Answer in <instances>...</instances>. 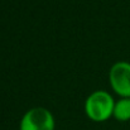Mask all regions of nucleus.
I'll use <instances>...</instances> for the list:
<instances>
[{
  "mask_svg": "<svg viewBox=\"0 0 130 130\" xmlns=\"http://www.w3.org/2000/svg\"><path fill=\"white\" fill-rule=\"evenodd\" d=\"M115 102L116 101L110 92L96 90L87 96L84 107L90 120L95 123H104L112 118Z\"/></svg>",
  "mask_w": 130,
  "mask_h": 130,
  "instance_id": "obj_1",
  "label": "nucleus"
},
{
  "mask_svg": "<svg viewBox=\"0 0 130 130\" xmlns=\"http://www.w3.org/2000/svg\"><path fill=\"white\" fill-rule=\"evenodd\" d=\"M53 114L45 107L29 109L22 118L19 130H54Z\"/></svg>",
  "mask_w": 130,
  "mask_h": 130,
  "instance_id": "obj_2",
  "label": "nucleus"
},
{
  "mask_svg": "<svg viewBox=\"0 0 130 130\" xmlns=\"http://www.w3.org/2000/svg\"><path fill=\"white\" fill-rule=\"evenodd\" d=\"M109 82L120 97H130V62L119 61L109 71Z\"/></svg>",
  "mask_w": 130,
  "mask_h": 130,
  "instance_id": "obj_3",
  "label": "nucleus"
},
{
  "mask_svg": "<svg viewBox=\"0 0 130 130\" xmlns=\"http://www.w3.org/2000/svg\"><path fill=\"white\" fill-rule=\"evenodd\" d=\"M112 118L118 121L125 123L130 120V97H120L114 106Z\"/></svg>",
  "mask_w": 130,
  "mask_h": 130,
  "instance_id": "obj_4",
  "label": "nucleus"
}]
</instances>
